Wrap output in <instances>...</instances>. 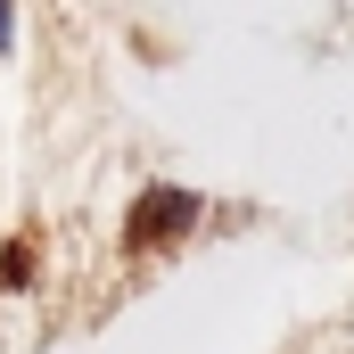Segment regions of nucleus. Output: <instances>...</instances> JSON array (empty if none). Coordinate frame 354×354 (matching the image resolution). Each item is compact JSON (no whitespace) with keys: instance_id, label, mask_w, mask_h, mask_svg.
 I'll return each mask as SVG.
<instances>
[{"instance_id":"2","label":"nucleus","mask_w":354,"mask_h":354,"mask_svg":"<svg viewBox=\"0 0 354 354\" xmlns=\"http://www.w3.org/2000/svg\"><path fill=\"white\" fill-rule=\"evenodd\" d=\"M8 33H17V17H8V0H0V41H8Z\"/></svg>"},{"instance_id":"1","label":"nucleus","mask_w":354,"mask_h":354,"mask_svg":"<svg viewBox=\"0 0 354 354\" xmlns=\"http://www.w3.org/2000/svg\"><path fill=\"white\" fill-rule=\"evenodd\" d=\"M189 214H198V198H189V189H149V198L132 206V239H149V231H181Z\"/></svg>"}]
</instances>
